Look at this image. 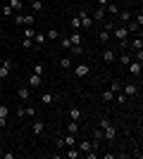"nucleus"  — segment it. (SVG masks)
I'll use <instances>...</instances> for the list:
<instances>
[{"instance_id":"nucleus-1","label":"nucleus","mask_w":143,"mask_h":159,"mask_svg":"<svg viewBox=\"0 0 143 159\" xmlns=\"http://www.w3.org/2000/svg\"><path fill=\"white\" fill-rule=\"evenodd\" d=\"M12 69H14V60L5 57V60L0 62V79H7V76L12 74Z\"/></svg>"},{"instance_id":"nucleus-2","label":"nucleus","mask_w":143,"mask_h":159,"mask_svg":"<svg viewBox=\"0 0 143 159\" xmlns=\"http://www.w3.org/2000/svg\"><path fill=\"white\" fill-rule=\"evenodd\" d=\"M14 24H19V26H34L36 17L34 14H14Z\"/></svg>"},{"instance_id":"nucleus-3","label":"nucleus","mask_w":143,"mask_h":159,"mask_svg":"<svg viewBox=\"0 0 143 159\" xmlns=\"http://www.w3.org/2000/svg\"><path fill=\"white\" fill-rule=\"evenodd\" d=\"M122 93L126 95V98H136L138 95V86L134 83V81H126V83L122 86Z\"/></svg>"},{"instance_id":"nucleus-4","label":"nucleus","mask_w":143,"mask_h":159,"mask_svg":"<svg viewBox=\"0 0 143 159\" xmlns=\"http://www.w3.org/2000/svg\"><path fill=\"white\" fill-rule=\"evenodd\" d=\"M76 145V135H64V138H57V147H74Z\"/></svg>"},{"instance_id":"nucleus-5","label":"nucleus","mask_w":143,"mask_h":159,"mask_svg":"<svg viewBox=\"0 0 143 159\" xmlns=\"http://www.w3.org/2000/svg\"><path fill=\"white\" fill-rule=\"evenodd\" d=\"M117 138V126L115 124H110V126L102 128V140H115Z\"/></svg>"},{"instance_id":"nucleus-6","label":"nucleus","mask_w":143,"mask_h":159,"mask_svg":"<svg viewBox=\"0 0 143 159\" xmlns=\"http://www.w3.org/2000/svg\"><path fill=\"white\" fill-rule=\"evenodd\" d=\"M126 66H129V74H131V76H141V71H143V62H136V60H131V62H129Z\"/></svg>"},{"instance_id":"nucleus-7","label":"nucleus","mask_w":143,"mask_h":159,"mask_svg":"<svg viewBox=\"0 0 143 159\" xmlns=\"http://www.w3.org/2000/svg\"><path fill=\"white\" fill-rule=\"evenodd\" d=\"M76 17H79V21H81V26H83V29H91V26H93V19H91V14H88V12H83V10H81Z\"/></svg>"},{"instance_id":"nucleus-8","label":"nucleus","mask_w":143,"mask_h":159,"mask_svg":"<svg viewBox=\"0 0 143 159\" xmlns=\"http://www.w3.org/2000/svg\"><path fill=\"white\" fill-rule=\"evenodd\" d=\"M26 83H29V88H41L43 86V76H38V74H31L26 79Z\"/></svg>"},{"instance_id":"nucleus-9","label":"nucleus","mask_w":143,"mask_h":159,"mask_svg":"<svg viewBox=\"0 0 143 159\" xmlns=\"http://www.w3.org/2000/svg\"><path fill=\"white\" fill-rule=\"evenodd\" d=\"M34 114H36L34 107H19V109H17V116H19V119H26V116H34Z\"/></svg>"},{"instance_id":"nucleus-10","label":"nucleus","mask_w":143,"mask_h":159,"mask_svg":"<svg viewBox=\"0 0 143 159\" xmlns=\"http://www.w3.org/2000/svg\"><path fill=\"white\" fill-rule=\"evenodd\" d=\"M88 71H91V66H88V64H79V66H74V76H79V79H81V76H86Z\"/></svg>"},{"instance_id":"nucleus-11","label":"nucleus","mask_w":143,"mask_h":159,"mask_svg":"<svg viewBox=\"0 0 143 159\" xmlns=\"http://www.w3.org/2000/svg\"><path fill=\"white\" fill-rule=\"evenodd\" d=\"M7 5L14 10V14H19V12H21V5H24V0H7Z\"/></svg>"},{"instance_id":"nucleus-12","label":"nucleus","mask_w":143,"mask_h":159,"mask_svg":"<svg viewBox=\"0 0 143 159\" xmlns=\"http://www.w3.org/2000/svg\"><path fill=\"white\" fill-rule=\"evenodd\" d=\"M102 62H115V50L112 48H107V50H102Z\"/></svg>"},{"instance_id":"nucleus-13","label":"nucleus","mask_w":143,"mask_h":159,"mask_svg":"<svg viewBox=\"0 0 143 159\" xmlns=\"http://www.w3.org/2000/svg\"><path fill=\"white\" fill-rule=\"evenodd\" d=\"M7 114H10L7 105H0V126H5V124H7Z\"/></svg>"},{"instance_id":"nucleus-14","label":"nucleus","mask_w":143,"mask_h":159,"mask_svg":"<svg viewBox=\"0 0 143 159\" xmlns=\"http://www.w3.org/2000/svg\"><path fill=\"white\" fill-rule=\"evenodd\" d=\"M119 12V5H117V2H112V0H110L107 5H105V14H117Z\"/></svg>"},{"instance_id":"nucleus-15","label":"nucleus","mask_w":143,"mask_h":159,"mask_svg":"<svg viewBox=\"0 0 143 159\" xmlns=\"http://www.w3.org/2000/svg\"><path fill=\"white\" fill-rule=\"evenodd\" d=\"M91 19L93 21H100V19H105V7H98L93 14H91Z\"/></svg>"},{"instance_id":"nucleus-16","label":"nucleus","mask_w":143,"mask_h":159,"mask_svg":"<svg viewBox=\"0 0 143 159\" xmlns=\"http://www.w3.org/2000/svg\"><path fill=\"white\" fill-rule=\"evenodd\" d=\"M67 133L76 135V133H79V121H72V119H69V124H67Z\"/></svg>"},{"instance_id":"nucleus-17","label":"nucleus","mask_w":143,"mask_h":159,"mask_svg":"<svg viewBox=\"0 0 143 159\" xmlns=\"http://www.w3.org/2000/svg\"><path fill=\"white\" fill-rule=\"evenodd\" d=\"M17 95H19L21 100H29V98H31V88H29V86H21V88H19V93H17Z\"/></svg>"},{"instance_id":"nucleus-18","label":"nucleus","mask_w":143,"mask_h":159,"mask_svg":"<svg viewBox=\"0 0 143 159\" xmlns=\"http://www.w3.org/2000/svg\"><path fill=\"white\" fill-rule=\"evenodd\" d=\"M69 119L79 121V119H81V109H79V107H72V109H69Z\"/></svg>"},{"instance_id":"nucleus-19","label":"nucleus","mask_w":143,"mask_h":159,"mask_svg":"<svg viewBox=\"0 0 143 159\" xmlns=\"http://www.w3.org/2000/svg\"><path fill=\"white\" fill-rule=\"evenodd\" d=\"M91 150H93V145H91L88 140H81V145H79V152L86 154V152H91Z\"/></svg>"},{"instance_id":"nucleus-20","label":"nucleus","mask_w":143,"mask_h":159,"mask_svg":"<svg viewBox=\"0 0 143 159\" xmlns=\"http://www.w3.org/2000/svg\"><path fill=\"white\" fill-rule=\"evenodd\" d=\"M100 98H102V102H112V100H115V93L107 88V90H102V93H100Z\"/></svg>"},{"instance_id":"nucleus-21","label":"nucleus","mask_w":143,"mask_h":159,"mask_svg":"<svg viewBox=\"0 0 143 159\" xmlns=\"http://www.w3.org/2000/svg\"><path fill=\"white\" fill-rule=\"evenodd\" d=\"M31 131H34V133H38V135H41V133L45 131V124H43V121H34V126H31Z\"/></svg>"},{"instance_id":"nucleus-22","label":"nucleus","mask_w":143,"mask_h":159,"mask_svg":"<svg viewBox=\"0 0 143 159\" xmlns=\"http://www.w3.org/2000/svg\"><path fill=\"white\" fill-rule=\"evenodd\" d=\"M69 43H72V45H81V33L74 31L72 36H69Z\"/></svg>"},{"instance_id":"nucleus-23","label":"nucleus","mask_w":143,"mask_h":159,"mask_svg":"<svg viewBox=\"0 0 143 159\" xmlns=\"http://www.w3.org/2000/svg\"><path fill=\"white\" fill-rule=\"evenodd\" d=\"M110 90H112V93H119V90H122V83H119V79H112V81H110Z\"/></svg>"},{"instance_id":"nucleus-24","label":"nucleus","mask_w":143,"mask_h":159,"mask_svg":"<svg viewBox=\"0 0 143 159\" xmlns=\"http://www.w3.org/2000/svg\"><path fill=\"white\" fill-rule=\"evenodd\" d=\"M31 40H34V45H43V43H45V33H36V36H34V38H31Z\"/></svg>"},{"instance_id":"nucleus-25","label":"nucleus","mask_w":143,"mask_h":159,"mask_svg":"<svg viewBox=\"0 0 143 159\" xmlns=\"http://www.w3.org/2000/svg\"><path fill=\"white\" fill-rule=\"evenodd\" d=\"M41 100H43V105H53V102H55V95L53 93H43Z\"/></svg>"},{"instance_id":"nucleus-26","label":"nucleus","mask_w":143,"mask_h":159,"mask_svg":"<svg viewBox=\"0 0 143 159\" xmlns=\"http://www.w3.org/2000/svg\"><path fill=\"white\" fill-rule=\"evenodd\" d=\"M131 48H134V50H143V38H141V36L131 40Z\"/></svg>"},{"instance_id":"nucleus-27","label":"nucleus","mask_w":143,"mask_h":159,"mask_svg":"<svg viewBox=\"0 0 143 159\" xmlns=\"http://www.w3.org/2000/svg\"><path fill=\"white\" fill-rule=\"evenodd\" d=\"M60 66L62 69H72V57H60Z\"/></svg>"},{"instance_id":"nucleus-28","label":"nucleus","mask_w":143,"mask_h":159,"mask_svg":"<svg viewBox=\"0 0 143 159\" xmlns=\"http://www.w3.org/2000/svg\"><path fill=\"white\" fill-rule=\"evenodd\" d=\"M64 154H67L69 159H76V157H79V154H81V152H79L76 147H67V152H64Z\"/></svg>"},{"instance_id":"nucleus-29","label":"nucleus","mask_w":143,"mask_h":159,"mask_svg":"<svg viewBox=\"0 0 143 159\" xmlns=\"http://www.w3.org/2000/svg\"><path fill=\"white\" fill-rule=\"evenodd\" d=\"M119 14V21H131V12L129 10H122V12H117Z\"/></svg>"},{"instance_id":"nucleus-30","label":"nucleus","mask_w":143,"mask_h":159,"mask_svg":"<svg viewBox=\"0 0 143 159\" xmlns=\"http://www.w3.org/2000/svg\"><path fill=\"white\" fill-rule=\"evenodd\" d=\"M45 38H50V40L60 38V33H57V29H48V31H45Z\"/></svg>"},{"instance_id":"nucleus-31","label":"nucleus","mask_w":143,"mask_h":159,"mask_svg":"<svg viewBox=\"0 0 143 159\" xmlns=\"http://www.w3.org/2000/svg\"><path fill=\"white\" fill-rule=\"evenodd\" d=\"M98 40H100V43H107V40H110V31H105V29H102V31L98 33Z\"/></svg>"},{"instance_id":"nucleus-32","label":"nucleus","mask_w":143,"mask_h":159,"mask_svg":"<svg viewBox=\"0 0 143 159\" xmlns=\"http://www.w3.org/2000/svg\"><path fill=\"white\" fill-rule=\"evenodd\" d=\"M31 10H34V12H41V10H43V2H41V0H31Z\"/></svg>"},{"instance_id":"nucleus-33","label":"nucleus","mask_w":143,"mask_h":159,"mask_svg":"<svg viewBox=\"0 0 143 159\" xmlns=\"http://www.w3.org/2000/svg\"><path fill=\"white\" fill-rule=\"evenodd\" d=\"M34 36H36L34 26H24V38H34Z\"/></svg>"},{"instance_id":"nucleus-34","label":"nucleus","mask_w":143,"mask_h":159,"mask_svg":"<svg viewBox=\"0 0 143 159\" xmlns=\"http://www.w3.org/2000/svg\"><path fill=\"white\" fill-rule=\"evenodd\" d=\"M2 14H5V17H14V10L5 2V5H2Z\"/></svg>"},{"instance_id":"nucleus-35","label":"nucleus","mask_w":143,"mask_h":159,"mask_svg":"<svg viewBox=\"0 0 143 159\" xmlns=\"http://www.w3.org/2000/svg\"><path fill=\"white\" fill-rule=\"evenodd\" d=\"M110 124H112V119H110V116H102V119H100V124H98V128L102 131V128H105V126H110Z\"/></svg>"},{"instance_id":"nucleus-36","label":"nucleus","mask_w":143,"mask_h":159,"mask_svg":"<svg viewBox=\"0 0 143 159\" xmlns=\"http://www.w3.org/2000/svg\"><path fill=\"white\" fill-rule=\"evenodd\" d=\"M21 45H24V50H31V48H34V40L31 38H21Z\"/></svg>"},{"instance_id":"nucleus-37","label":"nucleus","mask_w":143,"mask_h":159,"mask_svg":"<svg viewBox=\"0 0 143 159\" xmlns=\"http://www.w3.org/2000/svg\"><path fill=\"white\" fill-rule=\"evenodd\" d=\"M115 100L119 102V105H124V102H126V95H124L122 90H119V93H115Z\"/></svg>"},{"instance_id":"nucleus-38","label":"nucleus","mask_w":143,"mask_h":159,"mask_svg":"<svg viewBox=\"0 0 143 159\" xmlns=\"http://www.w3.org/2000/svg\"><path fill=\"white\" fill-rule=\"evenodd\" d=\"M69 52H72V55H81L83 48H81V45H72V48H69Z\"/></svg>"},{"instance_id":"nucleus-39","label":"nucleus","mask_w":143,"mask_h":159,"mask_svg":"<svg viewBox=\"0 0 143 159\" xmlns=\"http://www.w3.org/2000/svg\"><path fill=\"white\" fill-rule=\"evenodd\" d=\"M60 43H62V48H64V50H69V48H72V43H69V38H60Z\"/></svg>"},{"instance_id":"nucleus-40","label":"nucleus","mask_w":143,"mask_h":159,"mask_svg":"<svg viewBox=\"0 0 143 159\" xmlns=\"http://www.w3.org/2000/svg\"><path fill=\"white\" fill-rule=\"evenodd\" d=\"M119 62H122V64L126 66V64H129V62H131V57H129V55H122V57H119Z\"/></svg>"},{"instance_id":"nucleus-41","label":"nucleus","mask_w":143,"mask_h":159,"mask_svg":"<svg viewBox=\"0 0 143 159\" xmlns=\"http://www.w3.org/2000/svg\"><path fill=\"white\" fill-rule=\"evenodd\" d=\"M34 74H38V76H43V64H36V66H34Z\"/></svg>"},{"instance_id":"nucleus-42","label":"nucleus","mask_w":143,"mask_h":159,"mask_svg":"<svg viewBox=\"0 0 143 159\" xmlns=\"http://www.w3.org/2000/svg\"><path fill=\"white\" fill-rule=\"evenodd\" d=\"M112 29H115V24H112V21H105V31L112 33Z\"/></svg>"},{"instance_id":"nucleus-43","label":"nucleus","mask_w":143,"mask_h":159,"mask_svg":"<svg viewBox=\"0 0 143 159\" xmlns=\"http://www.w3.org/2000/svg\"><path fill=\"white\" fill-rule=\"evenodd\" d=\"M134 21H136L138 26H141V24H143V14H141V12H138V14H136V19H134Z\"/></svg>"},{"instance_id":"nucleus-44","label":"nucleus","mask_w":143,"mask_h":159,"mask_svg":"<svg viewBox=\"0 0 143 159\" xmlns=\"http://www.w3.org/2000/svg\"><path fill=\"white\" fill-rule=\"evenodd\" d=\"M2 157H5V159H14L17 154H14V152H2Z\"/></svg>"},{"instance_id":"nucleus-45","label":"nucleus","mask_w":143,"mask_h":159,"mask_svg":"<svg viewBox=\"0 0 143 159\" xmlns=\"http://www.w3.org/2000/svg\"><path fill=\"white\" fill-rule=\"evenodd\" d=\"M107 2H110V0H98V7H105Z\"/></svg>"},{"instance_id":"nucleus-46","label":"nucleus","mask_w":143,"mask_h":159,"mask_svg":"<svg viewBox=\"0 0 143 159\" xmlns=\"http://www.w3.org/2000/svg\"><path fill=\"white\" fill-rule=\"evenodd\" d=\"M2 152H5V150H0V157H2Z\"/></svg>"}]
</instances>
